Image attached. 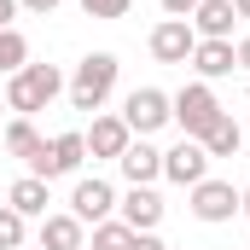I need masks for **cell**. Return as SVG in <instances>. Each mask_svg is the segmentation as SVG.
Listing matches in <instances>:
<instances>
[{"instance_id":"484cf974","label":"cell","mask_w":250,"mask_h":250,"mask_svg":"<svg viewBox=\"0 0 250 250\" xmlns=\"http://www.w3.org/2000/svg\"><path fill=\"white\" fill-rule=\"evenodd\" d=\"M18 6H23V12H41V18H47V12H53L59 0H18Z\"/></svg>"},{"instance_id":"7c38bea8","label":"cell","mask_w":250,"mask_h":250,"mask_svg":"<svg viewBox=\"0 0 250 250\" xmlns=\"http://www.w3.org/2000/svg\"><path fill=\"white\" fill-rule=\"evenodd\" d=\"M123 209V221L134 227V233H157V221H163V198H157V187H128V198L117 204Z\"/></svg>"},{"instance_id":"5bb4252c","label":"cell","mask_w":250,"mask_h":250,"mask_svg":"<svg viewBox=\"0 0 250 250\" xmlns=\"http://www.w3.org/2000/svg\"><path fill=\"white\" fill-rule=\"evenodd\" d=\"M128 140H134V134H128L123 117H93V128H87V151H93V157H123Z\"/></svg>"},{"instance_id":"52a82bcc","label":"cell","mask_w":250,"mask_h":250,"mask_svg":"<svg viewBox=\"0 0 250 250\" xmlns=\"http://www.w3.org/2000/svg\"><path fill=\"white\" fill-rule=\"evenodd\" d=\"M111 209H117V192H111V181H99V175H82L76 181V192H70V215L87 227H99V221H111Z\"/></svg>"},{"instance_id":"d6986e66","label":"cell","mask_w":250,"mask_h":250,"mask_svg":"<svg viewBox=\"0 0 250 250\" xmlns=\"http://www.w3.org/2000/svg\"><path fill=\"white\" fill-rule=\"evenodd\" d=\"M23 64H29V41L18 29H0V76H18Z\"/></svg>"},{"instance_id":"4316f807","label":"cell","mask_w":250,"mask_h":250,"mask_svg":"<svg viewBox=\"0 0 250 250\" xmlns=\"http://www.w3.org/2000/svg\"><path fill=\"white\" fill-rule=\"evenodd\" d=\"M12 18H18V0H0V29H12Z\"/></svg>"},{"instance_id":"4dcf8cb0","label":"cell","mask_w":250,"mask_h":250,"mask_svg":"<svg viewBox=\"0 0 250 250\" xmlns=\"http://www.w3.org/2000/svg\"><path fill=\"white\" fill-rule=\"evenodd\" d=\"M23 250H29V245H23Z\"/></svg>"},{"instance_id":"83f0119b","label":"cell","mask_w":250,"mask_h":250,"mask_svg":"<svg viewBox=\"0 0 250 250\" xmlns=\"http://www.w3.org/2000/svg\"><path fill=\"white\" fill-rule=\"evenodd\" d=\"M239 209H245V221H250V187H245V192H239Z\"/></svg>"},{"instance_id":"cb8c5ba5","label":"cell","mask_w":250,"mask_h":250,"mask_svg":"<svg viewBox=\"0 0 250 250\" xmlns=\"http://www.w3.org/2000/svg\"><path fill=\"white\" fill-rule=\"evenodd\" d=\"M192 6H198V0H163V12H169V18H192Z\"/></svg>"},{"instance_id":"3957f363","label":"cell","mask_w":250,"mask_h":250,"mask_svg":"<svg viewBox=\"0 0 250 250\" xmlns=\"http://www.w3.org/2000/svg\"><path fill=\"white\" fill-rule=\"evenodd\" d=\"M169 105H175V123H181V134H187V140H204L209 128L227 117L209 82H187L181 93H169Z\"/></svg>"},{"instance_id":"ffe728a7","label":"cell","mask_w":250,"mask_h":250,"mask_svg":"<svg viewBox=\"0 0 250 250\" xmlns=\"http://www.w3.org/2000/svg\"><path fill=\"white\" fill-rule=\"evenodd\" d=\"M128 245H134V227H128V221H99L87 250H128Z\"/></svg>"},{"instance_id":"5b68a950","label":"cell","mask_w":250,"mask_h":250,"mask_svg":"<svg viewBox=\"0 0 250 250\" xmlns=\"http://www.w3.org/2000/svg\"><path fill=\"white\" fill-rule=\"evenodd\" d=\"M87 163V134H59V140H47V151L29 163V175L35 181H59V175H76Z\"/></svg>"},{"instance_id":"603a6c76","label":"cell","mask_w":250,"mask_h":250,"mask_svg":"<svg viewBox=\"0 0 250 250\" xmlns=\"http://www.w3.org/2000/svg\"><path fill=\"white\" fill-rule=\"evenodd\" d=\"M128 250H169V245H163L157 233H134V245H128Z\"/></svg>"},{"instance_id":"44dd1931","label":"cell","mask_w":250,"mask_h":250,"mask_svg":"<svg viewBox=\"0 0 250 250\" xmlns=\"http://www.w3.org/2000/svg\"><path fill=\"white\" fill-rule=\"evenodd\" d=\"M0 250H23V215L12 204H0Z\"/></svg>"},{"instance_id":"ba28073f","label":"cell","mask_w":250,"mask_h":250,"mask_svg":"<svg viewBox=\"0 0 250 250\" xmlns=\"http://www.w3.org/2000/svg\"><path fill=\"white\" fill-rule=\"evenodd\" d=\"M163 181H175V187H198V181H209V151L198 146V140H181V146H169L163 151Z\"/></svg>"},{"instance_id":"9c48e42d","label":"cell","mask_w":250,"mask_h":250,"mask_svg":"<svg viewBox=\"0 0 250 250\" xmlns=\"http://www.w3.org/2000/svg\"><path fill=\"white\" fill-rule=\"evenodd\" d=\"M192 47H198V29L187 18H163L151 29V59L157 64H192Z\"/></svg>"},{"instance_id":"8fae6325","label":"cell","mask_w":250,"mask_h":250,"mask_svg":"<svg viewBox=\"0 0 250 250\" xmlns=\"http://www.w3.org/2000/svg\"><path fill=\"white\" fill-rule=\"evenodd\" d=\"M233 18H239L233 0H198L187 23L198 29V41H233Z\"/></svg>"},{"instance_id":"6da1fadb","label":"cell","mask_w":250,"mask_h":250,"mask_svg":"<svg viewBox=\"0 0 250 250\" xmlns=\"http://www.w3.org/2000/svg\"><path fill=\"white\" fill-rule=\"evenodd\" d=\"M64 93V76L59 64H23L18 76H6V111H18V117H35V111H47L53 99Z\"/></svg>"},{"instance_id":"7a4b0ae2","label":"cell","mask_w":250,"mask_h":250,"mask_svg":"<svg viewBox=\"0 0 250 250\" xmlns=\"http://www.w3.org/2000/svg\"><path fill=\"white\" fill-rule=\"evenodd\" d=\"M117 53H87V59L76 64V76H70V105L76 111H99L105 99H111V87H117Z\"/></svg>"},{"instance_id":"ac0fdd59","label":"cell","mask_w":250,"mask_h":250,"mask_svg":"<svg viewBox=\"0 0 250 250\" xmlns=\"http://www.w3.org/2000/svg\"><path fill=\"white\" fill-rule=\"evenodd\" d=\"M198 146H204V151H209V163H215V157H233V151L245 146V134H239V123H233V117H221V123L209 128Z\"/></svg>"},{"instance_id":"f546056e","label":"cell","mask_w":250,"mask_h":250,"mask_svg":"<svg viewBox=\"0 0 250 250\" xmlns=\"http://www.w3.org/2000/svg\"><path fill=\"white\" fill-rule=\"evenodd\" d=\"M0 111H6V99H0Z\"/></svg>"},{"instance_id":"d4e9b609","label":"cell","mask_w":250,"mask_h":250,"mask_svg":"<svg viewBox=\"0 0 250 250\" xmlns=\"http://www.w3.org/2000/svg\"><path fill=\"white\" fill-rule=\"evenodd\" d=\"M233 59H239V70H250V35H239V41H233Z\"/></svg>"},{"instance_id":"7402d4cb","label":"cell","mask_w":250,"mask_h":250,"mask_svg":"<svg viewBox=\"0 0 250 250\" xmlns=\"http://www.w3.org/2000/svg\"><path fill=\"white\" fill-rule=\"evenodd\" d=\"M128 6H134V0H82L87 18H128Z\"/></svg>"},{"instance_id":"8992f818","label":"cell","mask_w":250,"mask_h":250,"mask_svg":"<svg viewBox=\"0 0 250 250\" xmlns=\"http://www.w3.org/2000/svg\"><path fill=\"white\" fill-rule=\"evenodd\" d=\"M192 215L209 221V227L233 221V215H239V187H233V181H215V175L198 181V187H192Z\"/></svg>"},{"instance_id":"f1b7e54d","label":"cell","mask_w":250,"mask_h":250,"mask_svg":"<svg viewBox=\"0 0 250 250\" xmlns=\"http://www.w3.org/2000/svg\"><path fill=\"white\" fill-rule=\"evenodd\" d=\"M233 12H239V18H250V0H233Z\"/></svg>"},{"instance_id":"277c9868","label":"cell","mask_w":250,"mask_h":250,"mask_svg":"<svg viewBox=\"0 0 250 250\" xmlns=\"http://www.w3.org/2000/svg\"><path fill=\"white\" fill-rule=\"evenodd\" d=\"M123 123H128V134H157L163 123H175V105H169V93L163 87H134L123 99Z\"/></svg>"},{"instance_id":"30bf717a","label":"cell","mask_w":250,"mask_h":250,"mask_svg":"<svg viewBox=\"0 0 250 250\" xmlns=\"http://www.w3.org/2000/svg\"><path fill=\"white\" fill-rule=\"evenodd\" d=\"M117 169L128 175V187H151V181H163V151L151 140H128V151L117 157Z\"/></svg>"},{"instance_id":"2e32d148","label":"cell","mask_w":250,"mask_h":250,"mask_svg":"<svg viewBox=\"0 0 250 250\" xmlns=\"http://www.w3.org/2000/svg\"><path fill=\"white\" fill-rule=\"evenodd\" d=\"M6 204H12L23 221H35V215H47V204H53V198H47V181L23 175V181H12V187H6Z\"/></svg>"},{"instance_id":"9a60e30c","label":"cell","mask_w":250,"mask_h":250,"mask_svg":"<svg viewBox=\"0 0 250 250\" xmlns=\"http://www.w3.org/2000/svg\"><path fill=\"white\" fill-rule=\"evenodd\" d=\"M192 70H198L204 82L233 76V70H239V59H233V41H198V47H192Z\"/></svg>"},{"instance_id":"4fadbf2b","label":"cell","mask_w":250,"mask_h":250,"mask_svg":"<svg viewBox=\"0 0 250 250\" xmlns=\"http://www.w3.org/2000/svg\"><path fill=\"white\" fill-rule=\"evenodd\" d=\"M41 250H87V227L64 209V215H41Z\"/></svg>"},{"instance_id":"e0dca14e","label":"cell","mask_w":250,"mask_h":250,"mask_svg":"<svg viewBox=\"0 0 250 250\" xmlns=\"http://www.w3.org/2000/svg\"><path fill=\"white\" fill-rule=\"evenodd\" d=\"M6 151H12V157H23V163H35V157L47 151V140L35 134L29 117H18V123H6Z\"/></svg>"}]
</instances>
